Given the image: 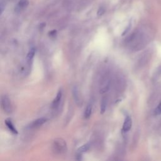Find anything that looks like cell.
Returning a JSON list of instances; mask_svg holds the SVG:
<instances>
[{
	"label": "cell",
	"instance_id": "cell-1",
	"mask_svg": "<svg viewBox=\"0 0 161 161\" xmlns=\"http://www.w3.org/2000/svg\"><path fill=\"white\" fill-rule=\"evenodd\" d=\"M54 151L57 153H65L67 150V144L64 140L62 138H57L54 142L53 145Z\"/></svg>",
	"mask_w": 161,
	"mask_h": 161
},
{
	"label": "cell",
	"instance_id": "cell-2",
	"mask_svg": "<svg viewBox=\"0 0 161 161\" xmlns=\"http://www.w3.org/2000/svg\"><path fill=\"white\" fill-rule=\"evenodd\" d=\"M2 106L5 113L10 114L12 112V105L9 98L5 95L2 98Z\"/></svg>",
	"mask_w": 161,
	"mask_h": 161
},
{
	"label": "cell",
	"instance_id": "cell-3",
	"mask_svg": "<svg viewBox=\"0 0 161 161\" xmlns=\"http://www.w3.org/2000/svg\"><path fill=\"white\" fill-rule=\"evenodd\" d=\"M29 5V2L27 0H20L15 8V12L16 13H21Z\"/></svg>",
	"mask_w": 161,
	"mask_h": 161
},
{
	"label": "cell",
	"instance_id": "cell-4",
	"mask_svg": "<svg viewBox=\"0 0 161 161\" xmlns=\"http://www.w3.org/2000/svg\"><path fill=\"white\" fill-rule=\"evenodd\" d=\"M132 125V118H130V117L127 116V117L125 119L123 125V128H122L123 132H128L131 129Z\"/></svg>",
	"mask_w": 161,
	"mask_h": 161
},
{
	"label": "cell",
	"instance_id": "cell-5",
	"mask_svg": "<svg viewBox=\"0 0 161 161\" xmlns=\"http://www.w3.org/2000/svg\"><path fill=\"white\" fill-rule=\"evenodd\" d=\"M47 122V119L45 118H40L39 119H37L36 120L34 121L31 124L30 127V128H37L42 126Z\"/></svg>",
	"mask_w": 161,
	"mask_h": 161
},
{
	"label": "cell",
	"instance_id": "cell-6",
	"mask_svg": "<svg viewBox=\"0 0 161 161\" xmlns=\"http://www.w3.org/2000/svg\"><path fill=\"white\" fill-rule=\"evenodd\" d=\"M62 90H60L58 91L56 97L55 98V99L52 101V108H57L58 106V105H59L60 101V100L62 99Z\"/></svg>",
	"mask_w": 161,
	"mask_h": 161
},
{
	"label": "cell",
	"instance_id": "cell-7",
	"mask_svg": "<svg viewBox=\"0 0 161 161\" xmlns=\"http://www.w3.org/2000/svg\"><path fill=\"white\" fill-rule=\"evenodd\" d=\"M35 48H32L29 53L27 54V64L29 65H30V64H32V61H33V59H34V55H35Z\"/></svg>",
	"mask_w": 161,
	"mask_h": 161
},
{
	"label": "cell",
	"instance_id": "cell-8",
	"mask_svg": "<svg viewBox=\"0 0 161 161\" xmlns=\"http://www.w3.org/2000/svg\"><path fill=\"white\" fill-rule=\"evenodd\" d=\"M5 124L8 128L10 130L11 132H12L14 134H18V131L15 127L13 122H12L11 119H7L5 120Z\"/></svg>",
	"mask_w": 161,
	"mask_h": 161
},
{
	"label": "cell",
	"instance_id": "cell-9",
	"mask_svg": "<svg viewBox=\"0 0 161 161\" xmlns=\"http://www.w3.org/2000/svg\"><path fill=\"white\" fill-rule=\"evenodd\" d=\"M92 113V106L91 105H88L85 112V118H89Z\"/></svg>",
	"mask_w": 161,
	"mask_h": 161
},
{
	"label": "cell",
	"instance_id": "cell-10",
	"mask_svg": "<svg viewBox=\"0 0 161 161\" xmlns=\"http://www.w3.org/2000/svg\"><path fill=\"white\" fill-rule=\"evenodd\" d=\"M106 105H107V101L106 98H103L102 101H101V107H100V113L101 114H103L105 111H106Z\"/></svg>",
	"mask_w": 161,
	"mask_h": 161
},
{
	"label": "cell",
	"instance_id": "cell-11",
	"mask_svg": "<svg viewBox=\"0 0 161 161\" xmlns=\"http://www.w3.org/2000/svg\"><path fill=\"white\" fill-rule=\"evenodd\" d=\"M90 147V145L89 143H86L85 145H83V146L80 147L79 149H78V152L79 153H83L85 152L86 151H88L89 150Z\"/></svg>",
	"mask_w": 161,
	"mask_h": 161
},
{
	"label": "cell",
	"instance_id": "cell-12",
	"mask_svg": "<svg viewBox=\"0 0 161 161\" xmlns=\"http://www.w3.org/2000/svg\"><path fill=\"white\" fill-rule=\"evenodd\" d=\"M153 115L155 116H158V115H161V101L157 105V106L155 108V110L153 111Z\"/></svg>",
	"mask_w": 161,
	"mask_h": 161
},
{
	"label": "cell",
	"instance_id": "cell-13",
	"mask_svg": "<svg viewBox=\"0 0 161 161\" xmlns=\"http://www.w3.org/2000/svg\"><path fill=\"white\" fill-rule=\"evenodd\" d=\"M73 95H74L75 101H76V102L80 101H79V96H78V92H77V90L76 88H74V89L73 90Z\"/></svg>",
	"mask_w": 161,
	"mask_h": 161
},
{
	"label": "cell",
	"instance_id": "cell-14",
	"mask_svg": "<svg viewBox=\"0 0 161 161\" xmlns=\"http://www.w3.org/2000/svg\"><path fill=\"white\" fill-rule=\"evenodd\" d=\"M105 12V10L103 7H100L99 8L98 10V12H97V14L98 16H101L103 15Z\"/></svg>",
	"mask_w": 161,
	"mask_h": 161
},
{
	"label": "cell",
	"instance_id": "cell-15",
	"mask_svg": "<svg viewBox=\"0 0 161 161\" xmlns=\"http://www.w3.org/2000/svg\"><path fill=\"white\" fill-rule=\"evenodd\" d=\"M56 33H57V32H56V30H52V31H51V32H49V35H50V36H51V37H54V36H55V35H56Z\"/></svg>",
	"mask_w": 161,
	"mask_h": 161
}]
</instances>
